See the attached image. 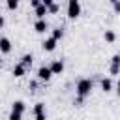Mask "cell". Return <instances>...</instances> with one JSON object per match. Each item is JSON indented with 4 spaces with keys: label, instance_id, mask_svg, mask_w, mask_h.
<instances>
[{
    "label": "cell",
    "instance_id": "7402d4cb",
    "mask_svg": "<svg viewBox=\"0 0 120 120\" xmlns=\"http://www.w3.org/2000/svg\"><path fill=\"white\" fill-rule=\"evenodd\" d=\"M54 0H41V4H45V6H51Z\"/></svg>",
    "mask_w": 120,
    "mask_h": 120
},
{
    "label": "cell",
    "instance_id": "30bf717a",
    "mask_svg": "<svg viewBox=\"0 0 120 120\" xmlns=\"http://www.w3.org/2000/svg\"><path fill=\"white\" fill-rule=\"evenodd\" d=\"M34 9H36V17H38V19H45V15H49L45 4H39V6H36Z\"/></svg>",
    "mask_w": 120,
    "mask_h": 120
},
{
    "label": "cell",
    "instance_id": "ba28073f",
    "mask_svg": "<svg viewBox=\"0 0 120 120\" xmlns=\"http://www.w3.org/2000/svg\"><path fill=\"white\" fill-rule=\"evenodd\" d=\"M47 28H49V24H47V21H45V19H38V21H36V24H34V30H36L38 34H43Z\"/></svg>",
    "mask_w": 120,
    "mask_h": 120
},
{
    "label": "cell",
    "instance_id": "7a4b0ae2",
    "mask_svg": "<svg viewBox=\"0 0 120 120\" xmlns=\"http://www.w3.org/2000/svg\"><path fill=\"white\" fill-rule=\"evenodd\" d=\"M24 111H26L24 101L17 99V101H13V103H11V112H9V118H11V120H21V118H22V114H24Z\"/></svg>",
    "mask_w": 120,
    "mask_h": 120
},
{
    "label": "cell",
    "instance_id": "cb8c5ba5",
    "mask_svg": "<svg viewBox=\"0 0 120 120\" xmlns=\"http://www.w3.org/2000/svg\"><path fill=\"white\" fill-rule=\"evenodd\" d=\"M2 64H4V62H2V56H0V68H2Z\"/></svg>",
    "mask_w": 120,
    "mask_h": 120
},
{
    "label": "cell",
    "instance_id": "2e32d148",
    "mask_svg": "<svg viewBox=\"0 0 120 120\" xmlns=\"http://www.w3.org/2000/svg\"><path fill=\"white\" fill-rule=\"evenodd\" d=\"M51 36H52V38H54V39L58 41V39H62V38H64V30H62V28H54Z\"/></svg>",
    "mask_w": 120,
    "mask_h": 120
},
{
    "label": "cell",
    "instance_id": "5bb4252c",
    "mask_svg": "<svg viewBox=\"0 0 120 120\" xmlns=\"http://www.w3.org/2000/svg\"><path fill=\"white\" fill-rule=\"evenodd\" d=\"M103 38H105V41H109V43H112V41L116 39V34H114L112 30H105V36H103Z\"/></svg>",
    "mask_w": 120,
    "mask_h": 120
},
{
    "label": "cell",
    "instance_id": "5b68a950",
    "mask_svg": "<svg viewBox=\"0 0 120 120\" xmlns=\"http://www.w3.org/2000/svg\"><path fill=\"white\" fill-rule=\"evenodd\" d=\"M41 47H43V51H47V52H51V51H54L56 49V39L51 36V38H47V39H43V43H41Z\"/></svg>",
    "mask_w": 120,
    "mask_h": 120
},
{
    "label": "cell",
    "instance_id": "e0dca14e",
    "mask_svg": "<svg viewBox=\"0 0 120 120\" xmlns=\"http://www.w3.org/2000/svg\"><path fill=\"white\" fill-rule=\"evenodd\" d=\"M58 9H60V6L56 2H52L51 6H47V13H58Z\"/></svg>",
    "mask_w": 120,
    "mask_h": 120
},
{
    "label": "cell",
    "instance_id": "6da1fadb",
    "mask_svg": "<svg viewBox=\"0 0 120 120\" xmlns=\"http://www.w3.org/2000/svg\"><path fill=\"white\" fill-rule=\"evenodd\" d=\"M92 81L90 79H81L79 82H77V96H79V99H82V98H86V96H90V92H92Z\"/></svg>",
    "mask_w": 120,
    "mask_h": 120
},
{
    "label": "cell",
    "instance_id": "603a6c76",
    "mask_svg": "<svg viewBox=\"0 0 120 120\" xmlns=\"http://www.w3.org/2000/svg\"><path fill=\"white\" fill-rule=\"evenodd\" d=\"M4 22H6V21H4V17H2V15H0V28H2V26H4Z\"/></svg>",
    "mask_w": 120,
    "mask_h": 120
},
{
    "label": "cell",
    "instance_id": "52a82bcc",
    "mask_svg": "<svg viewBox=\"0 0 120 120\" xmlns=\"http://www.w3.org/2000/svg\"><path fill=\"white\" fill-rule=\"evenodd\" d=\"M49 68H51L52 75H60V73L64 71V62H62V60H54V62H52Z\"/></svg>",
    "mask_w": 120,
    "mask_h": 120
},
{
    "label": "cell",
    "instance_id": "8fae6325",
    "mask_svg": "<svg viewBox=\"0 0 120 120\" xmlns=\"http://www.w3.org/2000/svg\"><path fill=\"white\" fill-rule=\"evenodd\" d=\"M32 60H34V56H32V54H24V56L21 58V62H19V64H22V66L28 69V68L32 66Z\"/></svg>",
    "mask_w": 120,
    "mask_h": 120
},
{
    "label": "cell",
    "instance_id": "d4e9b609",
    "mask_svg": "<svg viewBox=\"0 0 120 120\" xmlns=\"http://www.w3.org/2000/svg\"><path fill=\"white\" fill-rule=\"evenodd\" d=\"M111 2H116V0H111Z\"/></svg>",
    "mask_w": 120,
    "mask_h": 120
},
{
    "label": "cell",
    "instance_id": "3957f363",
    "mask_svg": "<svg viewBox=\"0 0 120 120\" xmlns=\"http://www.w3.org/2000/svg\"><path fill=\"white\" fill-rule=\"evenodd\" d=\"M81 15V2L79 0H68V17L77 19Z\"/></svg>",
    "mask_w": 120,
    "mask_h": 120
},
{
    "label": "cell",
    "instance_id": "44dd1931",
    "mask_svg": "<svg viewBox=\"0 0 120 120\" xmlns=\"http://www.w3.org/2000/svg\"><path fill=\"white\" fill-rule=\"evenodd\" d=\"M112 4H114V11L118 13V11H120V4H118V0H116V2H112Z\"/></svg>",
    "mask_w": 120,
    "mask_h": 120
},
{
    "label": "cell",
    "instance_id": "277c9868",
    "mask_svg": "<svg viewBox=\"0 0 120 120\" xmlns=\"http://www.w3.org/2000/svg\"><path fill=\"white\" fill-rule=\"evenodd\" d=\"M51 77H52V71H51L49 66H41V68L38 69V79H39V81H49Z\"/></svg>",
    "mask_w": 120,
    "mask_h": 120
},
{
    "label": "cell",
    "instance_id": "7c38bea8",
    "mask_svg": "<svg viewBox=\"0 0 120 120\" xmlns=\"http://www.w3.org/2000/svg\"><path fill=\"white\" fill-rule=\"evenodd\" d=\"M24 73H26V68H24L22 64H17V66L13 68V75H15V77H22Z\"/></svg>",
    "mask_w": 120,
    "mask_h": 120
},
{
    "label": "cell",
    "instance_id": "8992f818",
    "mask_svg": "<svg viewBox=\"0 0 120 120\" xmlns=\"http://www.w3.org/2000/svg\"><path fill=\"white\" fill-rule=\"evenodd\" d=\"M34 116L38 118V120H45V105L43 103H36V107H34Z\"/></svg>",
    "mask_w": 120,
    "mask_h": 120
},
{
    "label": "cell",
    "instance_id": "9a60e30c",
    "mask_svg": "<svg viewBox=\"0 0 120 120\" xmlns=\"http://www.w3.org/2000/svg\"><path fill=\"white\" fill-rule=\"evenodd\" d=\"M19 2H21V0H6V6H8L9 11H13V9L19 8Z\"/></svg>",
    "mask_w": 120,
    "mask_h": 120
},
{
    "label": "cell",
    "instance_id": "d6986e66",
    "mask_svg": "<svg viewBox=\"0 0 120 120\" xmlns=\"http://www.w3.org/2000/svg\"><path fill=\"white\" fill-rule=\"evenodd\" d=\"M111 75H118V66L116 64H111Z\"/></svg>",
    "mask_w": 120,
    "mask_h": 120
},
{
    "label": "cell",
    "instance_id": "9c48e42d",
    "mask_svg": "<svg viewBox=\"0 0 120 120\" xmlns=\"http://www.w3.org/2000/svg\"><path fill=\"white\" fill-rule=\"evenodd\" d=\"M11 51V41L8 38H0V52L2 54H8Z\"/></svg>",
    "mask_w": 120,
    "mask_h": 120
},
{
    "label": "cell",
    "instance_id": "4fadbf2b",
    "mask_svg": "<svg viewBox=\"0 0 120 120\" xmlns=\"http://www.w3.org/2000/svg\"><path fill=\"white\" fill-rule=\"evenodd\" d=\"M101 90L103 92H111L112 90V81L111 79H101Z\"/></svg>",
    "mask_w": 120,
    "mask_h": 120
},
{
    "label": "cell",
    "instance_id": "ac0fdd59",
    "mask_svg": "<svg viewBox=\"0 0 120 120\" xmlns=\"http://www.w3.org/2000/svg\"><path fill=\"white\" fill-rule=\"evenodd\" d=\"M111 64H116V66H120V56H118V54H114V56L111 58Z\"/></svg>",
    "mask_w": 120,
    "mask_h": 120
},
{
    "label": "cell",
    "instance_id": "ffe728a7",
    "mask_svg": "<svg viewBox=\"0 0 120 120\" xmlns=\"http://www.w3.org/2000/svg\"><path fill=\"white\" fill-rule=\"evenodd\" d=\"M30 4H32V8H36V6L41 4V0H30Z\"/></svg>",
    "mask_w": 120,
    "mask_h": 120
}]
</instances>
